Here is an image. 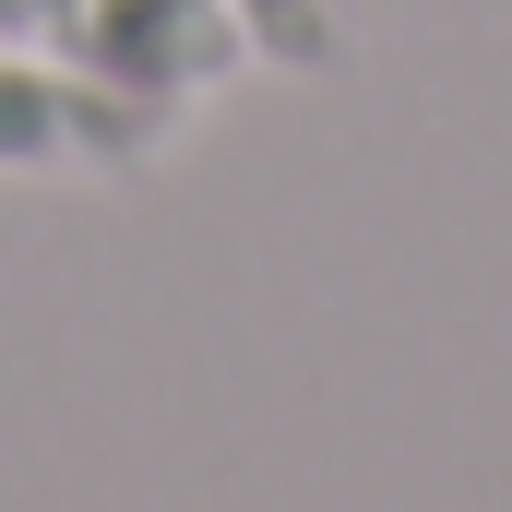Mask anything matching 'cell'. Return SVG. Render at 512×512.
<instances>
[{"mask_svg":"<svg viewBox=\"0 0 512 512\" xmlns=\"http://www.w3.org/2000/svg\"><path fill=\"white\" fill-rule=\"evenodd\" d=\"M179 108L120 96L48 48H0V179H143Z\"/></svg>","mask_w":512,"mask_h":512,"instance_id":"obj_1","label":"cell"},{"mask_svg":"<svg viewBox=\"0 0 512 512\" xmlns=\"http://www.w3.org/2000/svg\"><path fill=\"white\" fill-rule=\"evenodd\" d=\"M84 72L155 108H191L251 72V36L227 0H84Z\"/></svg>","mask_w":512,"mask_h":512,"instance_id":"obj_2","label":"cell"},{"mask_svg":"<svg viewBox=\"0 0 512 512\" xmlns=\"http://www.w3.org/2000/svg\"><path fill=\"white\" fill-rule=\"evenodd\" d=\"M227 12H239L251 60H274V72H334L346 60V0H227Z\"/></svg>","mask_w":512,"mask_h":512,"instance_id":"obj_3","label":"cell"},{"mask_svg":"<svg viewBox=\"0 0 512 512\" xmlns=\"http://www.w3.org/2000/svg\"><path fill=\"white\" fill-rule=\"evenodd\" d=\"M0 48H48L84 72V0H0Z\"/></svg>","mask_w":512,"mask_h":512,"instance_id":"obj_4","label":"cell"}]
</instances>
